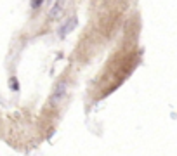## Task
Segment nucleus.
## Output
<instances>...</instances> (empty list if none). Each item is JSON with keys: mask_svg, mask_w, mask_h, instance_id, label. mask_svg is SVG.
I'll use <instances>...</instances> for the list:
<instances>
[{"mask_svg": "<svg viewBox=\"0 0 177 156\" xmlns=\"http://www.w3.org/2000/svg\"><path fill=\"white\" fill-rule=\"evenodd\" d=\"M64 94H66V83L61 82V83H58L56 89H54V94H52V97H50V103H58Z\"/></svg>", "mask_w": 177, "mask_h": 156, "instance_id": "obj_1", "label": "nucleus"}, {"mask_svg": "<svg viewBox=\"0 0 177 156\" xmlns=\"http://www.w3.org/2000/svg\"><path fill=\"white\" fill-rule=\"evenodd\" d=\"M42 5V0H35V2H31V7H40Z\"/></svg>", "mask_w": 177, "mask_h": 156, "instance_id": "obj_5", "label": "nucleus"}, {"mask_svg": "<svg viewBox=\"0 0 177 156\" xmlns=\"http://www.w3.org/2000/svg\"><path fill=\"white\" fill-rule=\"evenodd\" d=\"M76 17H71L70 21H68V23H66V25H63L61 28H59V35H61V37H66V33H70L71 30L75 28V26H76Z\"/></svg>", "mask_w": 177, "mask_h": 156, "instance_id": "obj_2", "label": "nucleus"}, {"mask_svg": "<svg viewBox=\"0 0 177 156\" xmlns=\"http://www.w3.org/2000/svg\"><path fill=\"white\" fill-rule=\"evenodd\" d=\"M59 7H61V5H59V4H56V5H54V7H52V11H50V12H49V16H50V17L58 16V14L61 12V9H59Z\"/></svg>", "mask_w": 177, "mask_h": 156, "instance_id": "obj_3", "label": "nucleus"}, {"mask_svg": "<svg viewBox=\"0 0 177 156\" xmlns=\"http://www.w3.org/2000/svg\"><path fill=\"white\" fill-rule=\"evenodd\" d=\"M11 87H12L14 90H17V89H19V85H17V82H16V78H12V80H11Z\"/></svg>", "mask_w": 177, "mask_h": 156, "instance_id": "obj_4", "label": "nucleus"}]
</instances>
